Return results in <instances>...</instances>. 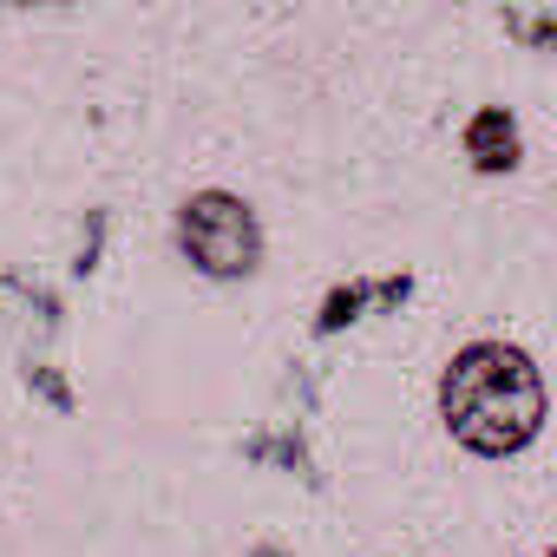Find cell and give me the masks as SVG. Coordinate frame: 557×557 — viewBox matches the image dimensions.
<instances>
[{
	"label": "cell",
	"instance_id": "1",
	"mask_svg": "<svg viewBox=\"0 0 557 557\" xmlns=\"http://www.w3.org/2000/svg\"><path fill=\"white\" fill-rule=\"evenodd\" d=\"M440 400H446V426L472 453H518L544 420V381L505 342H472L453 361Z\"/></svg>",
	"mask_w": 557,
	"mask_h": 557
},
{
	"label": "cell",
	"instance_id": "2",
	"mask_svg": "<svg viewBox=\"0 0 557 557\" xmlns=\"http://www.w3.org/2000/svg\"><path fill=\"white\" fill-rule=\"evenodd\" d=\"M177 236H184V256L203 275H223V283H236V275H249L262 262V230H256L249 203L230 197V190H197L184 203Z\"/></svg>",
	"mask_w": 557,
	"mask_h": 557
},
{
	"label": "cell",
	"instance_id": "3",
	"mask_svg": "<svg viewBox=\"0 0 557 557\" xmlns=\"http://www.w3.org/2000/svg\"><path fill=\"white\" fill-rule=\"evenodd\" d=\"M466 158H472L479 171H505V164L518 158V132H511V119H505L498 106H485V112L466 125Z\"/></svg>",
	"mask_w": 557,
	"mask_h": 557
},
{
	"label": "cell",
	"instance_id": "4",
	"mask_svg": "<svg viewBox=\"0 0 557 557\" xmlns=\"http://www.w3.org/2000/svg\"><path fill=\"white\" fill-rule=\"evenodd\" d=\"M249 557H283V550H275V544H262V550H249Z\"/></svg>",
	"mask_w": 557,
	"mask_h": 557
}]
</instances>
